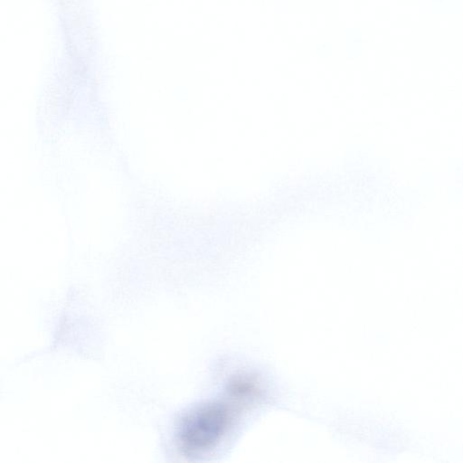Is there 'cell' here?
Wrapping results in <instances>:
<instances>
[{
  "label": "cell",
  "instance_id": "1",
  "mask_svg": "<svg viewBox=\"0 0 463 463\" xmlns=\"http://www.w3.org/2000/svg\"><path fill=\"white\" fill-rule=\"evenodd\" d=\"M230 412L224 404L210 402L190 411L181 421L178 441L187 454L213 448L226 431Z\"/></svg>",
  "mask_w": 463,
  "mask_h": 463
}]
</instances>
